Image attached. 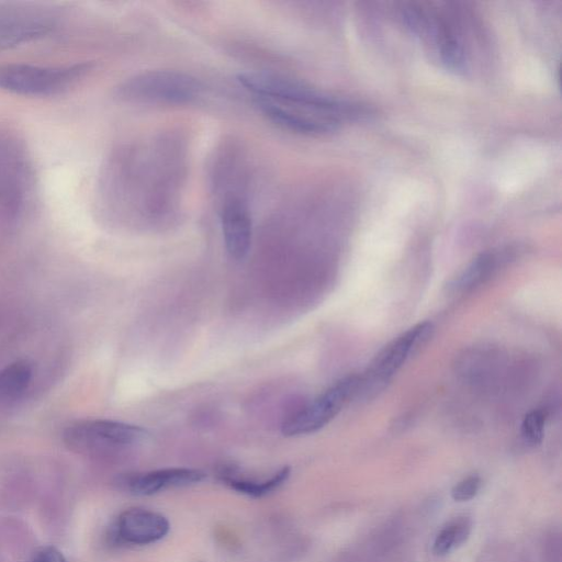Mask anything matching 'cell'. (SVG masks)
I'll use <instances>...</instances> for the list:
<instances>
[{"instance_id":"6da1fadb","label":"cell","mask_w":562,"mask_h":562,"mask_svg":"<svg viewBox=\"0 0 562 562\" xmlns=\"http://www.w3.org/2000/svg\"><path fill=\"white\" fill-rule=\"evenodd\" d=\"M145 146H122L113 150L103 162L97 186V205L102 212L117 215L138 206L140 194H146L149 206H176L181 161L165 158L167 150Z\"/></svg>"},{"instance_id":"7a4b0ae2","label":"cell","mask_w":562,"mask_h":562,"mask_svg":"<svg viewBox=\"0 0 562 562\" xmlns=\"http://www.w3.org/2000/svg\"><path fill=\"white\" fill-rule=\"evenodd\" d=\"M238 82L276 125L303 135H325L353 115L352 106L302 81L270 72H244Z\"/></svg>"},{"instance_id":"3957f363","label":"cell","mask_w":562,"mask_h":562,"mask_svg":"<svg viewBox=\"0 0 562 562\" xmlns=\"http://www.w3.org/2000/svg\"><path fill=\"white\" fill-rule=\"evenodd\" d=\"M407 29L431 57L456 74L470 70V35L465 32L462 11L449 3L412 2L402 9Z\"/></svg>"},{"instance_id":"277c9868","label":"cell","mask_w":562,"mask_h":562,"mask_svg":"<svg viewBox=\"0 0 562 562\" xmlns=\"http://www.w3.org/2000/svg\"><path fill=\"white\" fill-rule=\"evenodd\" d=\"M35 195V175L24 144L0 131V225L19 222Z\"/></svg>"},{"instance_id":"5b68a950","label":"cell","mask_w":562,"mask_h":562,"mask_svg":"<svg viewBox=\"0 0 562 562\" xmlns=\"http://www.w3.org/2000/svg\"><path fill=\"white\" fill-rule=\"evenodd\" d=\"M203 87L195 77L168 69L145 70L124 79L116 97L128 103L180 105L195 101Z\"/></svg>"},{"instance_id":"8992f818","label":"cell","mask_w":562,"mask_h":562,"mask_svg":"<svg viewBox=\"0 0 562 562\" xmlns=\"http://www.w3.org/2000/svg\"><path fill=\"white\" fill-rule=\"evenodd\" d=\"M90 63L66 66L0 65V89L25 97H52L75 87L91 70Z\"/></svg>"},{"instance_id":"52a82bcc","label":"cell","mask_w":562,"mask_h":562,"mask_svg":"<svg viewBox=\"0 0 562 562\" xmlns=\"http://www.w3.org/2000/svg\"><path fill=\"white\" fill-rule=\"evenodd\" d=\"M359 375L345 376L284 419L281 431L286 437L313 434L325 427L358 395Z\"/></svg>"},{"instance_id":"ba28073f","label":"cell","mask_w":562,"mask_h":562,"mask_svg":"<svg viewBox=\"0 0 562 562\" xmlns=\"http://www.w3.org/2000/svg\"><path fill=\"white\" fill-rule=\"evenodd\" d=\"M145 428L112 419H85L69 425L63 434L65 445L77 452L92 453L124 448L146 439Z\"/></svg>"},{"instance_id":"9c48e42d","label":"cell","mask_w":562,"mask_h":562,"mask_svg":"<svg viewBox=\"0 0 562 562\" xmlns=\"http://www.w3.org/2000/svg\"><path fill=\"white\" fill-rule=\"evenodd\" d=\"M432 330L430 322L418 323L387 344L368 370L359 375L358 395L382 389L407 359L427 342Z\"/></svg>"},{"instance_id":"30bf717a","label":"cell","mask_w":562,"mask_h":562,"mask_svg":"<svg viewBox=\"0 0 562 562\" xmlns=\"http://www.w3.org/2000/svg\"><path fill=\"white\" fill-rule=\"evenodd\" d=\"M54 24L53 13L45 9L21 4L0 5V50L43 37Z\"/></svg>"},{"instance_id":"8fae6325","label":"cell","mask_w":562,"mask_h":562,"mask_svg":"<svg viewBox=\"0 0 562 562\" xmlns=\"http://www.w3.org/2000/svg\"><path fill=\"white\" fill-rule=\"evenodd\" d=\"M220 222L228 256L235 260L244 259L252 240V217L246 199L236 192L226 194L220 210Z\"/></svg>"},{"instance_id":"7c38bea8","label":"cell","mask_w":562,"mask_h":562,"mask_svg":"<svg viewBox=\"0 0 562 562\" xmlns=\"http://www.w3.org/2000/svg\"><path fill=\"white\" fill-rule=\"evenodd\" d=\"M169 531V522L162 515L143 508L123 512L113 528L116 540L131 544H149L162 539Z\"/></svg>"},{"instance_id":"4fadbf2b","label":"cell","mask_w":562,"mask_h":562,"mask_svg":"<svg viewBox=\"0 0 562 562\" xmlns=\"http://www.w3.org/2000/svg\"><path fill=\"white\" fill-rule=\"evenodd\" d=\"M204 472L189 468H168L146 473L121 476L120 486L136 495H151L161 490L175 486H184L201 482Z\"/></svg>"},{"instance_id":"5bb4252c","label":"cell","mask_w":562,"mask_h":562,"mask_svg":"<svg viewBox=\"0 0 562 562\" xmlns=\"http://www.w3.org/2000/svg\"><path fill=\"white\" fill-rule=\"evenodd\" d=\"M497 259L493 252L477 256L451 280L449 290L452 293H463L484 282L495 270Z\"/></svg>"},{"instance_id":"9a60e30c","label":"cell","mask_w":562,"mask_h":562,"mask_svg":"<svg viewBox=\"0 0 562 562\" xmlns=\"http://www.w3.org/2000/svg\"><path fill=\"white\" fill-rule=\"evenodd\" d=\"M32 367L25 360H18L0 371V402L9 403L20 397L30 384Z\"/></svg>"},{"instance_id":"2e32d148","label":"cell","mask_w":562,"mask_h":562,"mask_svg":"<svg viewBox=\"0 0 562 562\" xmlns=\"http://www.w3.org/2000/svg\"><path fill=\"white\" fill-rule=\"evenodd\" d=\"M290 475V468L284 467L265 481L244 480L234 476H225L226 483L234 490L255 497L262 496L279 487Z\"/></svg>"},{"instance_id":"e0dca14e","label":"cell","mask_w":562,"mask_h":562,"mask_svg":"<svg viewBox=\"0 0 562 562\" xmlns=\"http://www.w3.org/2000/svg\"><path fill=\"white\" fill-rule=\"evenodd\" d=\"M470 533L467 519H459L445 527L436 537L432 551L436 555H445L451 549L463 543Z\"/></svg>"},{"instance_id":"ac0fdd59","label":"cell","mask_w":562,"mask_h":562,"mask_svg":"<svg viewBox=\"0 0 562 562\" xmlns=\"http://www.w3.org/2000/svg\"><path fill=\"white\" fill-rule=\"evenodd\" d=\"M546 413L542 409L529 412L521 424V434L525 440L531 445H538L543 438Z\"/></svg>"},{"instance_id":"d6986e66","label":"cell","mask_w":562,"mask_h":562,"mask_svg":"<svg viewBox=\"0 0 562 562\" xmlns=\"http://www.w3.org/2000/svg\"><path fill=\"white\" fill-rule=\"evenodd\" d=\"M481 485V480L476 475L468 476L459 482L451 491V496L454 501L464 502L473 498Z\"/></svg>"},{"instance_id":"ffe728a7","label":"cell","mask_w":562,"mask_h":562,"mask_svg":"<svg viewBox=\"0 0 562 562\" xmlns=\"http://www.w3.org/2000/svg\"><path fill=\"white\" fill-rule=\"evenodd\" d=\"M29 562H67L63 553L52 546L37 550Z\"/></svg>"}]
</instances>
